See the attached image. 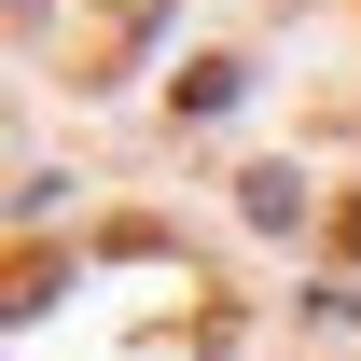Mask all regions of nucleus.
<instances>
[{
  "mask_svg": "<svg viewBox=\"0 0 361 361\" xmlns=\"http://www.w3.org/2000/svg\"><path fill=\"white\" fill-rule=\"evenodd\" d=\"M236 84H250V70H236V56H195V70H180L167 97H180V111H236Z\"/></svg>",
  "mask_w": 361,
  "mask_h": 361,
  "instance_id": "1",
  "label": "nucleus"
},
{
  "mask_svg": "<svg viewBox=\"0 0 361 361\" xmlns=\"http://www.w3.org/2000/svg\"><path fill=\"white\" fill-rule=\"evenodd\" d=\"M292 195H306L292 167H250V180H236V209H250V223H292Z\"/></svg>",
  "mask_w": 361,
  "mask_h": 361,
  "instance_id": "2",
  "label": "nucleus"
},
{
  "mask_svg": "<svg viewBox=\"0 0 361 361\" xmlns=\"http://www.w3.org/2000/svg\"><path fill=\"white\" fill-rule=\"evenodd\" d=\"M334 264H361V195H348V209H334Z\"/></svg>",
  "mask_w": 361,
  "mask_h": 361,
  "instance_id": "3",
  "label": "nucleus"
}]
</instances>
